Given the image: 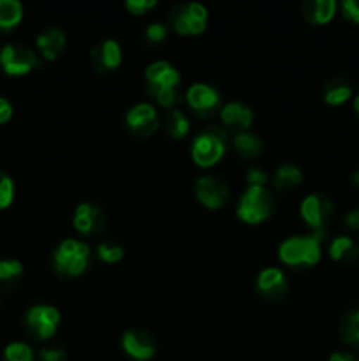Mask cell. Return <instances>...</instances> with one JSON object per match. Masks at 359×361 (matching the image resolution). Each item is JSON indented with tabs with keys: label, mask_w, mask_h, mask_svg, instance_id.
I'll use <instances>...</instances> for the list:
<instances>
[{
	"label": "cell",
	"mask_w": 359,
	"mask_h": 361,
	"mask_svg": "<svg viewBox=\"0 0 359 361\" xmlns=\"http://www.w3.org/2000/svg\"><path fill=\"white\" fill-rule=\"evenodd\" d=\"M324 231H315L308 236H292L278 249V257L287 267H313L320 261V240Z\"/></svg>",
	"instance_id": "obj_1"
},
{
	"label": "cell",
	"mask_w": 359,
	"mask_h": 361,
	"mask_svg": "<svg viewBox=\"0 0 359 361\" xmlns=\"http://www.w3.org/2000/svg\"><path fill=\"white\" fill-rule=\"evenodd\" d=\"M227 134L217 126H210L194 137L192 159L199 168H211L217 164L225 154Z\"/></svg>",
	"instance_id": "obj_2"
},
{
	"label": "cell",
	"mask_w": 359,
	"mask_h": 361,
	"mask_svg": "<svg viewBox=\"0 0 359 361\" xmlns=\"http://www.w3.org/2000/svg\"><path fill=\"white\" fill-rule=\"evenodd\" d=\"M273 197L266 187H248L239 200L236 214L246 224H260L273 212Z\"/></svg>",
	"instance_id": "obj_3"
},
{
	"label": "cell",
	"mask_w": 359,
	"mask_h": 361,
	"mask_svg": "<svg viewBox=\"0 0 359 361\" xmlns=\"http://www.w3.org/2000/svg\"><path fill=\"white\" fill-rule=\"evenodd\" d=\"M37 66V55L27 46L6 44L0 49V67L9 76H23Z\"/></svg>",
	"instance_id": "obj_4"
},
{
	"label": "cell",
	"mask_w": 359,
	"mask_h": 361,
	"mask_svg": "<svg viewBox=\"0 0 359 361\" xmlns=\"http://www.w3.org/2000/svg\"><path fill=\"white\" fill-rule=\"evenodd\" d=\"M25 323L35 337L48 341L56 334V328L60 324V312L51 305H35L27 312Z\"/></svg>",
	"instance_id": "obj_5"
},
{
	"label": "cell",
	"mask_w": 359,
	"mask_h": 361,
	"mask_svg": "<svg viewBox=\"0 0 359 361\" xmlns=\"http://www.w3.org/2000/svg\"><path fill=\"white\" fill-rule=\"evenodd\" d=\"M333 203H331L327 197L317 196V194H310L305 200L301 201V217L310 228H313L315 231H322L326 222L329 221L331 215H333Z\"/></svg>",
	"instance_id": "obj_6"
},
{
	"label": "cell",
	"mask_w": 359,
	"mask_h": 361,
	"mask_svg": "<svg viewBox=\"0 0 359 361\" xmlns=\"http://www.w3.org/2000/svg\"><path fill=\"white\" fill-rule=\"evenodd\" d=\"M229 196L227 185L217 176H201L196 182V197L203 207L210 210H218L224 207L225 200Z\"/></svg>",
	"instance_id": "obj_7"
},
{
	"label": "cell",
	"mask_w": 359,
	"mask_h": 361,
	"mask_svg": "<svg viewBox=\"0 0 359 361\" xmlns=\"http://www.w3.org/2000/svg\"><path fill=\"white\" fill-rule=\"evenodd\" d=\"M125 123L130 130L141 137L151 136L158 129V116L157 109L148 102H141L134 108L129 109L125 116Z\"/></svg>",
	"instance_id": "obj_8"
},
{
	"label": "cell",
	"mask_w": 359,
	"mask_h": 361,
	"mask_svg": "<svg viewBox=\"0 0 359 361\" xmlns=\"http://www.w3.org/2000/svg\"><path fill=\"white\" fill-rule=\"evenodd\" d=\"M122 348L130 358L148 361L155 355V341L148 331L129 330L122 337Z\"/></svg>",
	"instance_id": "obj_9"
},
{
	"label": "cell",
	"mask_w": 359,
	"mask_h": 361,
	"mask_svg": "<svg viewBox=\"0 0 359 361\" xmlns=\"http://www.w3.org/2000/svg\"><path fill=\"white\" fill-rule=\"evenodd\" d=\"M187 102L199 115H210L220 106V94L213 87L204 83H196L187 90Z\"/></svg>",
	"instance_id": "obj_10"
},
{
	"label": "cell",
	"mask_w": 359,
	"mask_h": 361,
	"mask_svg": "<svg viewBox=\"0 0 359 361\" xmlns=\"http://www.w3.org/2000/svg\"><path fill=\"white\" fill-rule=\"evenodd\" d=\"M90 247L83 242H77L74 238L63 240L58 245V249L53 254V259H55V270L60 277H63L67 267L73 263L76 257H90Z\"/></svg>",
	"instance_id": "obj_11"
},
{
	"label": "cell",
	"mask_w": 359,
	"mask_h": 361,
	"mask_svg": "<svg viewBox=\"0 0 359 361\" xmlns=\"http://www.w3.org/2000/svg\"><path fill=\"white\" fill-rule=\"evenodd\" d=\"M74 229L81 235H94L104 224V214L99 207L92 203H81L76 208V214L73 219Z\"/></svg>",
	"instance_id": "obj_12"
},
{
	"label": "cell",
	"mask_w": 359,
	"mask_h": 361,
	"mask_svg": "<svg viewBox=\"0 0 359 361\" xmlns=\"http://www.w3.org/2000/svg\"><path fill=\"white\" fill-rule=\"evenodd\" d=\"M257 289L267 300H280L287 291V281L280 268H266L257 277Z\"/></svg>",
	"instance_id": "obj_13"
},
{
	"label": "cell",
	"mask_w": 359,
	"mask_h": 361,
	"mask_svg": "<svg viewBox=\"0 0 359 361\" xmlns=\"http://www.w3.org/2000/svg\"><path fill=\"white\" fill-rule=\"evenodd\" d=\"M92 62L94 67L101 73L104 71H113L122 63V49L115 39H106L102 44L95 46L92 49Z\"/></svg>",
	"instance_id": "obj_14"
},
{
	"label": "cell",
	"mask_w": 359,
	"mask_h": 361,
	"mask_svg": "<svg viewBox=\"0 0 359 361\" xmlns=\"http://www.w3.org/2000/svg\"><path fill=\"white\" fill-rule=\"evenodd\" d=\"M220 118L225 127L239 129V133H246V129H250L253 122V113L241 102H227L220 108Z\"/></svg>",
	"instance_id": "obj_15"
},
{
	"label": "cell",
	"mask_w": 359,
	"mask_h": 361,
	"mask_svg": "<svg viewBox=\"0 0 359 361\" xmlns=\"http://www.w3.org/2000/svg\"><path fill=\"white\" fill-rule=\"evenodd\" d=\"M148 81V87H164L176 88L180 83V73L168 62H153L146 67L144 73Z\"/></svg>",
	"instance_id": "obj_16"
},
{
	"label": "cell",
	"mask_w": 359,
	"mask_h": 361,
	"mask_svg": "<svg viewBox=\"0 0 359 361\" xmlns=\"http://www.w3.org/2000/svg\"><path fill=\"white\" fill-rule=\"evenodd\" d=\"M65 34L60 28L49 27L37 35V46L44 60H55L65 48Z\"/></svg>",
	"instance_id": "obj_17"
},
{
	"label": "cell",
	"mask_w": 359,
	"mask_h": 361,
	"mask_svg": "<svg viewBox=\"0 0 359 361\" xmlns=\"http://www.w3.org/2000/svg\"><path fill=\"white\" fill-rule=\"evenodd\" d=\"M336 13L334 0H308L303 4V16L313 25H326Z\"/></svg>",
	"instance_id": "obj_18"
},
{
	"label": "cell",
	"mask_w": 359,
	"mask_h": 361,
	"mask_svg": "<svg viewBox=\"0 0 359 361\" xmlns=\"http://www.w3.org/2000/svg\"><path fill=\"white\" fill-rule=\"evenodd\" d=\"M236 152H238L241 157H257L260 152L264 150V143L259 136L252 133H238L232 140Z\"/></svg>",
	"instance_id": "obj_19"
},
{
	"label": "cell",
	"mask_w": 359,
	"mask_h": 361,
	"mask_svg": "<svg viewBox=\"0 0 359 361\" xmlns=\"http://www.w3.org/2000/svg\"><path fill=\"white\" fill-rule=\"evenodd\" d=\"M275 187L280 190H289L294 189V187H299L303 182V171L298 168V166L292 164H284L277 169L273 176Z\"/></svg>",
	"instance_id": "obj_20"
},
{
	"label": "cell",
	"mask_w": 359,
	"mask_h": 361,
	"mask_svg": "<svg viewBox=\"0 0 359 361\" xmlns=\"http://www.w3.org/2000/svg\"><path fill=\"white\" fill-rule=\"evenodd\" d=\"M23 18V6L18 0H0V28L11 30Z\"/></svg>",
	"instance_id": "obj_21"
},
{
	"label": "cell",
	"mask_w": 359,
	"mask_h": 361,
	"mask_svg": "<svg viewBox=\"0 0 359 361\" xmlns=\"http://www.w3.org/2000/svg\"><path fill=\"white\" fill-rule=\"evenodd\" d=\"M358 245L348 236H338L329 245V254L334 261H348L351 263L358 257Z\"/></svg>",
	"instance_id": "obj_22"
},
{
	"label": "cell",
	"mask_w": 359,
	"mask_h": 361,
	"mask_svg": "<svg viewBox=\"0 0 359 361\" xmlns=\"http://www.w3.org/2000/svg\"><path fill=\"white\" fill-rule=\"evenodd\" d=\"M352 97V87L344 80H334L326 85L324 101L331 106H340Z\"/></svg>",
	"instance_id": "obj_23"
},
{
	"label": "cell",
	"mask_w": 359,
	"mask_h": 361,
	"mask_svg": "<svg viewBox=\"0 0 359 361\" xmlns=\"http://www.w3.org/2000/svg\"><path fill=\"white\" fill-rule=\"evenodd\" d=\"M165 127L175 140H183L190 130V122L185 113L180 109H171L165 116Z\"/></svg>",
	"instance_id": "obj_24"
},
{
	"label": "cell",
	"mask_w": 359,
	"mask_h": 361,
	"mask_svg": "<svg viewBox=\"0 0 359 361\" xmlns=\"http://www.w3.org/2000/svg\"><path fill=\"white\" fill-rule=\"evenodd\" d=\"M340 334L344 342L351 345H359V310L347 314L340 324Z\"/></svg>",
	"instance_id": "obj_25"
},
{
	"label": "cell",
	"mask_w": 359,
	"mask_h": 361,
	"mask_svg": "<svg viewBox=\"0 0 359 361\" xmlns=\"http://www.w3.org/2000/svg\"><path fill=\"white\" fill-rule=\"evenodd\" d=\"M6 361H34V351L23 342H13L4 351Z\"/></svg>",
	"instance_id": "obj_26"
},
{
	"label": "cell",
	"mask_w": 359,
	"mask_h": 361,
	"mask_svg": "<svg viewBox=\"0 0 359 361\" xmlns=\"http://www.w3.org/2000/svg\"><path fill=\"white\" fill-rule=\"evenodd\" d=\"M97 257L104 263H118L123 257V249L115 243L102 242L97 245Z\"/></svg>",
	"instance_id": "obj_27"
},
{
	"label": "cell",
	"mask_w": 359,
	"mask_h": 361,
	"mask_svg": "<svg viewBox=\"0 0 359 361\" xmlns=\"http://www.w3.org/2000/svg\"><path fill=\"white\" fill-rule=\"evenodd\" d=\"M148 92L157 99V102L164 108H171L178 101L176 88H164V87H148Z\"/></svg>",
	"instance_id": "obj_28"
},
{
	"label": "cell",
	"mask_w": 359,
	"mask_h": 361,
	"mask_svg": "<svg viewBox=\"0 0 359 361\" xmlns=\"http://www.w3.org/2000/svg\"><path fill=\"white\" fill-rule=\"evenodd\" d=\"M14 200V183L11 176L0 171V210L11 207Z\"/></svg>",
	"instance_id": "obj_29"
},
{
	"label": "cell",
	"mask_w": 359,
	"mask_h": 361,
	"mask_svg": "<svg viewBox=\"0 0 359 361\" xmlns=\"http://www.w3.org/2000/svg\"><path fill=\"white\" fill-rule=\"evenodd\" d=\"M21 271H23V267H21L20 261L16 259L0 261V281L2 282L13 281V279L20 277Z\"/></svg>",
	"instance_id": "obj_30"
},
{
	"label": "cell",
	"mask_w": 359,
	"mask_h": 361,
	"mask_svg": "<svg viewBox=\"0 0 359 361\" xmlns=\"http://www.w3.org/2000/svg\"><path fill=\"white\" fill-rule=\"evenodd\" d=\"M185 9V14L190 18V20H196V21H208V11L203 4L199 2H190L183 6Z\"/></svg>",
	"instance_id": "obj_31"
},
{
	"label": "cell",
	"mask_w": 359,
	"mask_h": 361,
	"mask_svg": "<svg viewBox=\"0 0 359 361\" xmlns=\"http://www.w3.org/2000/svg\"><path fill=\"white\" fill-rule=\"evenodd\" d=\"M144 35H146V39L150 42H162L168 37V27L162 23H150L146 27Z\"/></svg>",
	"instance_id": "obj_32"
},
{
	"label": "cell",
	"mask_w": 359,
	"mask_h": 361,
	"mask_svg": "<svg viewBox=\"0 0 359 361\" xmlns=\"http://www.w3.org/2000/svg\"><path fill=\"white\" fill-rule=\"evenodd\" d=\"M155 6H157L155 0H129V2L125 4L127 9L132 14H136V16H143L148 9H153Z\"/></svg>",
	"instance_id": "obj_33"
},
{
	"label": "cell",
	"mask_w": 359,
	"mask_h": 361,
	"mask_svg": "<svg viewBox=\"0 0 359 361\" xmlns=\"http://www.w3.org/2000/svg\"><path fill=\"white\" fill-rule=\"evenodd\" d=\"M246 182H248V187H266V171H263L260 168H250L248 171H246Z\"/></svg>",
	"instance_id": "obj_34"
},
{
	"label": "cell",
	"mask_w": 359,
	"mask_h": 361,
	"mask_svg": "<svg viewBox=\"0 0 359 361\" xmlns=\"http://www.w3.org/2000/svg\"><path fill=\"white\" fill-rule=\"evenodd\" d=\"M341 13L347 20L359 23V0H344L341 2Z\"/></svg>",
	"instance_id": "obj_35"
},
{
	"label": "cell",
	"mask_w": 359,
	"mask_h": 361,
	"mask_svg": "<svg viewBox=\"0 0 359 361\" xmlns=\"http://www.w3.org/2000/svg\"><path fill=\"white\" fill-rule=\"evenodd\" d=\"M42 361H65V351L60 348H44L41 351Z\"/></svg>",
	"instance_id": "obj_36"
},
{
	"label": "cell",
	"mask_w": 359,
	"mask_h": 361,
	"mask_svg": "<svg viewBox=\"0 0 359 361\" xmlns=\"http://www.w3.org/2000/svg\"><path fill=\"white\" fill-rule=\"evenodd\" d=\"M11 116H13V106H11L6 99L0 97V123L9 122Z\"/></svg>",
	"instance_id": "obj_37"
},
{
	"label": "cell",
	"mask_w": 359,
	"mask_h": 361,
	"mask_svg": "<svg viewBox=\"0 0 359 361\" xmlns=\"http://www.w3.org/2000/svg\"><path fill=\"white\" fill-rule=\"evenodd\" d=\"M345 224L351 229H355L359 231V210H351L347 215H345Z\"/></svg>",
	"instance_id": "obj_38"
},
{
	"label": "cell",
	"mask_w": 359,
	"mask_h": 361,
	"mask_svg": "<svg viewBox=\"0 0 359 361\" xmlns=\"http://www.w3.org/2000/svg\"><path fill=\"white\" fill-rule=\"evenodd\" d=\"M329 361H359V360H355L354 356L348 355V353H334V355H331Z\"/></svg>",
	"instance_id": "obj_39"
},
{
	"label": "cell",
	"mask_w": 359,
	"mask_h": 361,
	"mask_svg": "<svg viewBox=\"0 0 359 361\" xmlns=\"http://www.w3.org/2000/svg\"><path fill=\"white\" fill-rule=\"evenodd\" d=\"M352 182H354L355 185H359V171L354 173V176H352Z\"/></svg>",
	"instance_id": "obj_40"
},
{
	"label": "cell",
	"mask_w": 359,
	"mask_h": 361,
	"mask_svg": "<svg viewBox=\"0 0 359 361\" xmlns=\"http://www.w3.org/2000/svg\"><path fill=\"white\" fill-rule=\"evenodd\" d=\"M354 108H355V111L359 113V95L354 99Z\"/></svg>",
	"instance_id": "obj_41"
}]
</instances>
